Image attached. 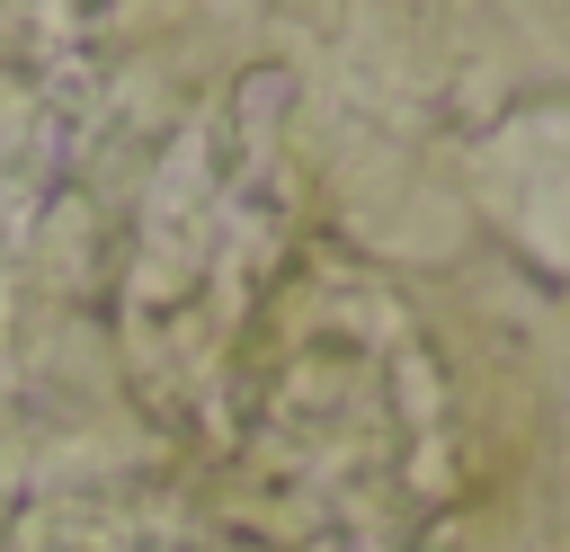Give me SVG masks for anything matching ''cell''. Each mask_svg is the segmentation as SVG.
I'll list each match as a JSON object with an SVG mask.
<instances>
[{
	"label": "cell",
	"mask_w": 570,
	"mask_h": 552,
	"mask_svg": "<svg viewBox=\"0 0 570 552\" xmlns=\"http://www.w3.org/2000/svg\"><path fill=\"white\" fill-rule=\"evenodd\" d=\"M0 552H240L232 534L160 507V499H116V490H62V499H36Z\"/></svg>",
	"instance_id": "obj_1"
}]
</instances>
